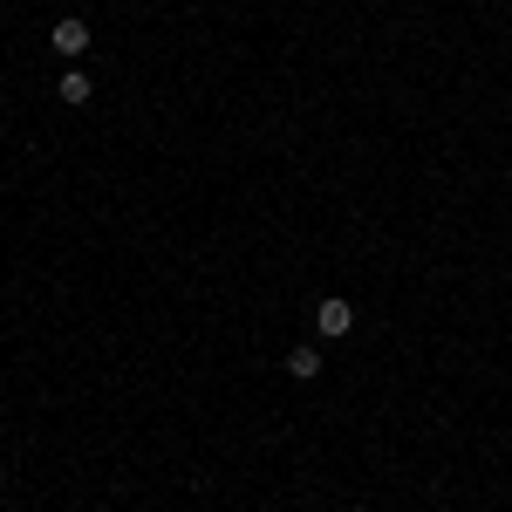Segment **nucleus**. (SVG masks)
Returning <instances> with one entry per match:
<instances>
[{"instance_id":"20e7f679","label":"nucleus","mask_w":512,"mask_h":512,"mask_svg":"<svg viewBox=\"0 0 512 512\" xmlns=\"http://www.w3.org/2000/svg\"><path fill=\"white\" fill-rule=\"evenodd\" d=\"M55 96H62V103H69V110H82V103H89V96H96V89H89V76H82V69H69V76L55 82Z\"/></svg>"},{"instance_id":"f03ea898","label":"nucleus","mask_w":512,"mask_h":512,"mask_svg":"<svg viewBox=\"0 0 512 512\" xmlns=\"http://www.w3.org/2000/svg\"><path fill=\"white\" fill-rule=\"evenodd\" d=\"M48 48L55 55H69V69L82 62V48H89V21L82 14H69V21H55V35H48Z\"/></svg>"},{"instance_id":"f257e3e1","label":"nucleus","mask_w":512,"mask_h":512,"mask_svg":"<svg viewBox=\"0 0 512 512\" xmlns=\"http://www.w3.org/2000/svg\"><path fill=\"white\" fill-rule=\"evenodd\" d=\"M349 328H355V308L342 301V294H328V301L315 308V335H321V342H342Z\"/></svg>"},{"instance_id":"7ed1b4c3","label":"nucleus","mask_w":512,"mask_h":512,"mask_svg":"<svg viewBox=\"0 0 512 512\" xmlns=\"http://www.w3.org/2000/svg\"><path fill=\"white\" fill-rule=\"evenodd\" d=\"M287 376H294V383H315L321 376V349H287Z\"/></svg>"}]
</instances>
